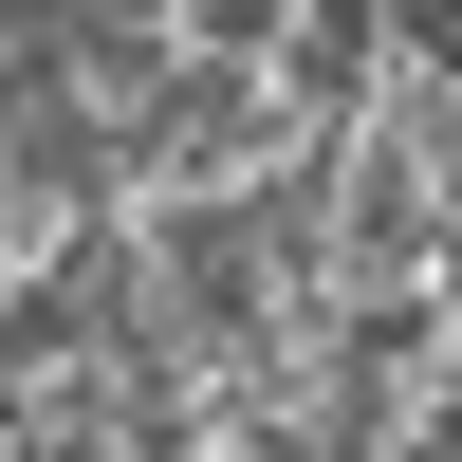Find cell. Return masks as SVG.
Masks as SVG:
<instances>
[{
	"mask_svg": "<svg viewBox=\"0 0 462 462\" xmlns=\"http://www.w3.org/2000/svg\"><path fill=\"white\" fill-rule=\"evenodd\" d=\"M315 241H333V296H426V278H462V204H444L426 111H352V130H333Z\"/></svg>",
	"mask_w": 462,
	"mask_h": 462,
	"instance_id": "6da1fadb",
	"label": "cell"
}]
</instances>
